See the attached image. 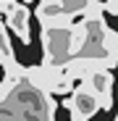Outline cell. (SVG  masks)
Returning <instances> with one entry per match:
<instances>
[{
  "label": "cell",
  "instance_id": "6da1fadb",
  "mask_svg": "<svg viewBox=\"0 0 118 121\" xmlns=\"http://www.w3.org/2000/svg\"><path fill=\"white\" fill-rule=\"evenodd\" d=\"M58 103L50 92L29 82V76H3L0 121H55Z\"/></svg>",
  "mask_w": 118,
  "mask_h": 121
},
{
  "label": "cell",
  "instance_id": "7a4b0ae2",
  "mask_svg": "<svg viewBox=\"0 0 118 121\" xmlns=\"http://www.w3.org/2000/svg\"><path fill=\"white\" fill-rule=\"evenodd\" d=\"M39 42H42V66L53 69H66L71 63V29H50L45 26L39 32Z\"/></svg>",
  "mask_w": 118,
  "mask_h": 121
},
{
  "label": "cell",
  "instance_id": "3957f363",
  "mask_svg": "<svg viewBox=\"0 0 118 121\" xmlns=\"http://www.w3.org/2000/svg\"><path fill=\"white\" fill-rule=\"evenodd\" d=\"M66 105L71 111V121H89L97 111H102V100L87 82H79L73 95L66 100Z\"/></svg>",
  "mask_w": 118,
  "mask_h": 121
},
{
  "label": "cell",
  "instance_id": "277c9868",
  "mask_svg": "<svg viewBox=\"0 0 118 121\" xmlns=\"http://www.w3.org/2000/svg\"><path fill=\"white\" fill-rule=\"evenodd\" d=\"M0 11L5 16V26H11V32H16V37L21 39L24 45L32 42V34H29V5L26 3H16V0H3L0 3Z\"/></svg>",
  "mask_w": 118,
  "mask_h": 121
},
{
  "label": "cell",
  "instance_id": "5b68a950",
  "mask_svg": "<svg viewBox=\"0 0 118 121\" xmlns=\"http://www.w3.org/2000/svg\"><path fill=\"white\" fill-rule=\"evenodd\" d=\"M34 16H37V21L50 29H71L73 26V16L63 8L61 0H39V5L34 8Z\"/></svg>",
  "mask_w": 118,
  "mask_h": 121
},
{
  "label": "cell",
  "instance_id": "8992f818",
  "mask_svg": "<svg viewBox=\"0 0 118 121\" xmlns=\"http://www.w3.org/2000/svg\"><path fill=\"white\" fill-rule=\"evenodd\" d=\"M87 84H89L97 95H100V100H102V111L113 108V95H110V90H113V74H110V71H97L94 76L87 79Z\"/></svg>",
  "mask_w": 118,
  "mask_h": 121
},
{
  "label": "cell",
  "instance_id": "52a82bcc",
  "mask_svg": "<svg viewBox=\"0 0 118 121\" xmlns=\"http://www.w3.org/2000/svg\"><path fill=\"white\" fill-rule=\"evenodd\" d=\"M105 13H115L118 16V0H105Z\"/></svg>",
  "mask_w": 118,
  "mask_h": 121
},
{
  "label": "cell",
  "instance_id": "ba28073f",
  "mask_svg": "<svg viewBox=\"0 0 118 121\" xmlns=\"http://www.w3.org/2000/svg\"><path fill=\"white\" fill-rule=\"evenodd\" d=\"M24 3H26V5H29V3H32V0H24Z\"/></svg>",
  "mask_w": 118,
  "mask_h": 121
},
{
  "label": "cell",
  "instance_id": "9c48e42d",
  "mask_svg": "<svg viewBox=\"0 0 118 121\" xmlns=\"http://www.w3.org/2000/svg\"><path fill=\"white\" fill-rule=\"evenodd\" d=\"M115 121H118V116H115Z\"/></svg>",
  "mask_w": 118,
  "mask_h": 121
}]
</instances>
